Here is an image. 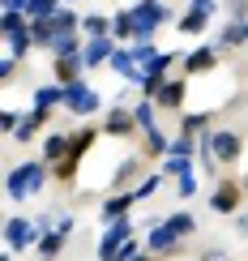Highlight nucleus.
<instances>
[{
  "instance_id": "obj_1",
  "label": "nucleus",
  "mask_w": 248,
  "mask_h": 261,
  "mask_svg": "<svg viewBox=\"0 0 248 261\" xmlns=\"http://www.w3.org/2000/svg\"><path fill=\"white\" fill-rule=\"evenodd\" d=\"M47 176H51V163L47 159H30V163H17V167L9 171L5 189H9L13 201H26L30 193H39L43 184H47Z\"/></svg>"
},
{
  "instance_id": "obj_2",
  "label": "nucleus",
  "mask_w": 248,
  "mask_h": 261,
  "mask_svg": "<svg viewBox=\"0 0 248 261\" xmlns=\"http://www.w3.org/2000/svg\"><path fill=\"white\" fill-rule=\"evenodd\" d=\"M43 240V227L35 219H21V214H13V219L5 223V244L13 248V253H21V248H39Z\"/></svg>"
},
{
  "instance_id": "obj_3",
  "label": "nucleus",
  "mask_w": 248,
  "mask_h": 261,
  "mask_svg": "<svg viewBox=\"0 0 248 261\" xmlns=\"http://www.w3.org/2000/svg\"><path fill=\"white\" fill-rule=\"evenodd\" d=\"M244 197H248V193H244L240 180H218V184H214V193H210V210L214 214H231V219H235V210H240Z\"/></svg>"
},
{
  "instance_id": "obj_4",
  "label": "nucleus",
  "mask_w": 248,
  "mask_h": 261,
  "mask_svg": "<svg viewBox=\"0 0 248 261\" xmlns=\"http://www.w3.org/2000/svg\"><path fill=\"white\" fill-rule=\"evenodd\" d=\"M137 112L133 107H124V103H116V107H107V116H103V133L107 137H133L137 133Z\"/></svg>"
},
{
  "instance_id": "obj_5",
  "label": "nucleus",
  "mask_w": 248,
  "mask_h": 261,
  "mask_svg": "<svg viewBox=\"0 0 248 261\" xmlns=\"http://www.w3.org/2000/svg\"><path fill=\"white\" fill-rule=\"evenodd\" d=\"M214 141V159H218V167H235V159L244 154V137L235 133V128H218V133H210Z\"/></svg>"
},
{
  "instance_id": "obj_6",
  "label": "nucleus",
  "mask_w": 248,
  "mask_h": 261,
  "mask_svg": "<svg viewBox=\"0 0 248 261\" xmlns=\"http://www.w3.org/2000/svg\"><path fill=\"white\" fill-rule=\"evenodd\" d=\"M64 112H73V116H94V112H99V94H94L86 82L64 86Z\"/></svg>"
},
{
  "instance_id": "obj_7",
  "label": "nucleus",
  "mask_w": 248,
  "mask_h": 261,
  "mask_svg": "<svg viewBox=\"0 0 248 261\" xmlns=\"http://www.w3.org/2000/svg\"><path fill=\"white\" fill-rule=\"evenodd\" d=\"M180 248H184V236H176V231H171V227H167V219H163V223L154 227V231L146 236V253H154V257H176Z\"/></svg>"
},
{
  "instance_id": "obj_8",
  "label": "nucleus",
  "mask_w": 248,
  "mask_h": 261,
  "mask_svg": "<svg viewBox=\"0 0 248 261\" xmlns=\"http://www.w3.org/2000/svg\"><path fill=\"white\" fill-rule=\"evenodd\" d=\"M133 236V219H116L107 223V231L99 236V261H112L116 253H120V244Z\"/></svg>"
},
{
  "instance_id": "obj_9",
  "label": "nucleus",
  "mask_w": 248,
  "mask_h": 261,
  "mask_svg": "<svg viewBox=\"0 0 248 261\" xmlns=\"http://www.w3.org/2000/svg\"><path fill=\"white\" fill-rule=\"evenodd\" d=\"M133 201H137V193H133V189H116L112 197H107V201L99 205V223L107 227V223H116V219H128Z\"/></svg>"
},
{
  "instance_id": "obj_10",
  "label": "nucleus",
  "mask_w": 248,
  "mask_h": 261,
  "mask_svg": "<svg viewBox=\"0 0 248 261\" xmlns=\"http://www.w3.org/2000/svg\"><path fill=\"white\" fill-rule=\"evenodd\" d=\"M184 94H188L184 77H167L163 90L154 94V107H158V112H180V107H184Z\"/></svg>"
},
{
  "instance_id": "obj_11",
  "label": "nucleus",
  "mask_w": 248,
  "mask_h": 261,
  "mask_svg": "<svg viewBox=\"0 0 248 261\" xmlns=\"http://www.w3.org/2000/svg\"><path fill=\"white\" fill-rule=\"evenodd\" d=\"M112 56H116V35L90 39V43H86V51H81L86 69H99V64H112Z\"/></svg>"
},
{
  "instance_id": "obj_12",
  "label": "nucleus",
  "mask_w": 248,
  "mask_h": 261,
  "mask_svg": "<svg viewBox=\"0 0 248 261\" xmlns=\"http://www.w3.org/2000/svg\"><path fill=\"white\" fill-rule=\"evenodd\" d=\"M218 69V51L214 47H197V51H188L184 56V73L188 77H197V73H214Z\"/></svg>"
},
{
  "instance_id": "obj_13",
  "label": "nucleus",
  "mask_w": 248,
  "mask_h": 261,
  "mask_svg": "<svg viewBox=\"0 0 248 261\" xmlns=\"http://www.w3.org/2000/svg\"><path fill=\"white\" fill-rule=\"evenodd\" d=\"M81 69H86V60H81V56H56V64H51V73H56V82H60V86L81 82Z\"/></svg>"
},
{
  "instance_id": "obj_14",
  "label": "nucleus",
  "mask_w": 248,
  "mask_h": 261,
  "mask_svg": "<svg viewBox=\"0 0 248 261\" xmlns=\"http://www.w3.org/2000/svg\"><path fill=\"white\" fill-rule=\"evenodd\" d=\"M133 184H142V159H137V154H128L120 167H116L112 189H133Z\"/></svg>"
},
{
  "instance_id": "obj_15",
  "label": "nucleus",
  "mask_w": 248,
  "mask_h": 261,
  "mask_svg": "<svg viewBox=\"0 0 248 261\" xmlns=\"http://www.w3.org/2000/svg\"><path fill=\"white\" fill-rule=\"evenodd\" d=\"M43 124H47V112H43V107L26 112V116H21V124H17V133H13V141H21V146H26V141H35Z\"/></svg>"
},
{
  "instance_id": "obj_16",
  "label": "nucleus",
  "mask_w": 248,
  "mask_h": 261,
  "mask_svg": "<svg viewBox=\"0 0 248 261\" xmlns=\"http://www.w3.org/2000/svg\"><path fill=\"white\" fill-rule=\"evenodd\" d=\"M69 146H73V133H47V137H43V159L60 163L64 154H69Z\"/></svg>"
},
{
  "instance_id": "obj_17",
  "label": "nucleus",
  "mask_w": 248,
  "mask_h": 261,
  "mask_svg": "<svg viewBox=\"0 0 248 261\" xmlns=\"http://www.w3.org/2000/svg\"><path fill=\"white\" fill-rule=\"evenodd\" d=\"M112 35H116V43L137 39V17H133V9H120V13L112 17Z\"/></svg>"
},
{
  "instance_id": "obj_18",
  "label": "nucleus",
  "mask_w": 248,
  "mask_h": 261,
  "mask_svg": "<svg viewBox=\"0 0 248 261\" xmlns=\"http://www.w3.org/2000/svg\"><path fill=\"white\" fill-rule=\"evenodd\" d=\"M218 47H248V21H227V30L218 35Z\"/></svg>"
},
{
  "instance_id": "obj_19",
  "label": "nucleus",
  "mask_w": 248,
  "mask_h": 261,
  "mask_svg": "<svg viewBox=\"0 0 248 261\" xmlns=\"http://www.w3.org/2000/svg\"><path fill=\"white\" fill-rule=\"evenodd\" d=\"M30 103L43 107V112H51V107H64V86H39Z\"/></svg>"
},
{
  "instance_id": "obj_20",
  "label": "nucleus",
  "mask_w": 248,
  "mask_h": 261,
  "mask_svg": "<svg viewBox=\"0 0 248 261\" xmlns=\"http://www.w3.org/2000/svg\"><path fill=\"white\" fill-rule=\"evenodd\" d=\"M64 240H69L64 231H43V240H39L35 253H39L43 261H56V257H60V248H64Z\"/></svg>"
},
{
  "instance_id": "obj_21",
  "label": "nucleus",
  "mask_w": 248,
  "mask_h": 261,
  "mask_svg": "<svg viewBox=\"0 0 248 261\" xmlns=\"http://www.w3.org/2000/svg\"><path fill=\"white\" fill-rule=\"evenodd\" d=\"M51 51H56V56H81V43H77V30H69V35H56L51 39Z\"/></svg>"
},
{
  "instance_id": "obj_22",
  "label": "nucleus",
  "mask_w": 248,
  "mask_h": 261,
  "mask_svg": "<svg viewBox=\"0 0 248 261\" xmlns=\"http://www.w3.org/2000/svg\"><path fill=\"white\" fill-rule=\"evenodd\" d=\"M176 60H180V51H158V56L146 64V77H158V82H167V64H176Z\"/></svg>"
},
{
  "instance_id": "obj_23",
  "label": "nucleus",
  "mask_w": 248,
  "mask_h": 261,
  "mask_svg": "<svg viewBox=\"0 0 248 261\" xmlns=\"http://www.w3.org/2000/svg\"><path fill=\"white\" fill-rule=\"evenodd\" d=\"M30 35H35V47H51V39H56L51 17H35V21H30Z\"/></svg>"
},
{
  "instance_id": "obj_24",
  "label": "nucleus",
  "mask_w": 248,
  "mask_h": 261,
  "mask_svg": "<svg viewBox=\"0 0 248 261\" xmlns=\"http://www.w3.org/2000/svg\"><path fill=\"white\" fill-rule=\"evenodd\" d=\"M81 30L90 39H103V35H112V17H103V13H90V17H81Z\"/></svg>"
},
{
  "instance_id": "obj_25",
  "label": "nucleus",
  "mask_w": 248,
  "mask_h": 261,
  "mask_svg": "<svg viewBox=\"0 0 248 261\" xmlns=\"http://www.w3.org/2000/svg\"><path fill=\"white\" fill-rule=\"evenodd\" d=\"M51 26H56V35H69V30L81 26V17L73 13V9H56V13H51Z\"/></svg>"
},
{
  "instance_id": "obj_26",
  "label": "nucleus",
  "mask_w": 248,
  "mask_h": 261,
  "mask_svg": "<svg viewBox=\"0 0 248 261\" xmlns=\"http://www.w3.org/2000/svg\"><path fill=\"white\" fill-rule=\"evenodd\" d=\"M206 128H210V112H192V116H184L180 133H188V137H201Z\"/></svg>"
},
{
  "instance_id": "obj_27",
  "label": "nucleus",
  "mask_w": 248,
  "mask_h": 261,
  "mask_svg": "<svg viewBox=\"0 0 248 261\" xmlns=\"http://www.w3.org/2000/svg\"><path fill=\"white\" fill-rule=\"evenodd\" d=\"M192 167H197V163H192V159H180V154H167V159H163V176H176V180L188 176Z\"/></svg>"
},
{
  "instance_id": "obj_28",
  "label": "nucleus",
  "mask_w": 248,
  "mask_h": 261,
  "mask_svg": "<svg viewBox=\"0 0 248 261\" xmlns=\"http://www.w3.org/2000/svg\"><path fill=\"white\" fill-rule=\"evenodd\" d=\"M167 227L176 236H192L197 231V219H192V214H167Z\"/></svg>"
},
{
  "instance_id": "obj_29",
  "label": "nucleus",
  "mask_w": 248,
  "mask_h": 261,
  "mask_svg": "<svg viewBox=\"0 0 248 261\" xmlns=\"http://www.w3.org/2000/svg\"><path fill=\"white\" fill-rule=\"evenodd\" d=\"M142 137H146V154H167L171 141L163 137V128H150V133H142Z\"/></svg>"
},
{
  "instance_id": "obj_30",
  "label": "nucleus",
  "mask_w": 248,
  "mask_h": 261,
  "mask_svg": "<svg viewBox=\"0 0 248 261\" xmlns=\"http://www.w3.org/2000/svg\"><path fill=\"white\" fill-rule=\"evenodd\" d=\"M56 9H60V0H30V5H26V17H30V21H35V17H51Z\"/></svg>"
},
{
  "instance_id": "obj_31",
  "label": "nucleus",
  "mask_w": 248,
  "mask_h": 261,
  "mask_svg": "<svg viewBox=\"0 0 248 261\" xmlns=\"http://www.w3.org/2000/svg\"><path fill=\"white\" fill-rule=\"evenodd\" d=\"M192 150H197V137H188V133H180L176 141L167 146V154H180V159H192Z\"/></svg>"
},
{
  "instance_id": "obj_32",
  "label": "nucleus",
  "mask_w": 248,
  "mask_h": 261,
  "mask_svg": "<svg viewBox=\"0 0 248 261\" xmlns=\"http://www.w3.org/2000/svg\"><path fill=\"white\" fill-rule=\"evenodd\" d=\"M133 112H137V124H142V133L158 128V124H154V103H133Z\"/></svg>"
},
{
  "instance_id": "obj_33",
  "label": "nucleus",
  "mask_w": 248,
  "mask_h": 261,
  "mask_svg": "<svg viewBox=\"0 0 248 261\" xmlns=\"http://www.w3.org/2000/svg\"><path fill=\"white\" fill-rule=\"evenodd\" d=\"M137 257H142V244H137V236H128V240L120 244V253H116L112 261H137Z\"/></svg>"
},
{
  "instance_id": "obj_34",
  "label": "nucleus",
  "mask_w": 248,
  "mask_h": 261,
  "mask_svg": "<svg viewBox=\"0 0 248 261\" xmlns=\"http://www.w3.org/2000/svg\"><path fill=\"white\" fill-rule=\"evenodd\" d=\"M128 51H133V60L142 64V69H146V64H150V60L158 56V51H154V43H133V47H128Z\"/></svg>"
},
{
  "instance_id": "obj_35",
  "label": "nucleus",
  "mask_w": 248,
  "mask_h": 261,
  "mask_svg": "<svg viewBox=\"0 0 248 261\" xmlns=\"http://www.w3.org/2000/svg\"><path fill=\"white\" fill-rule=\"evenodd\" d=\"M223 5H227L231 21H248V0H223Z\"/></svg>"
},
{
  "instance_id": "obj_36",
  "label": "nucleus",
  "mask_w": 248,
  "mask_h": 261,
  "mask_svg": "<svg viewBox=\"0 0 248 261\" xmlns=\"http://www.w3.org/2000/svg\"><path fill=\"white\" fill-rule=\"evenodd\" d=\"M154 189H158V176H146V180L137 184L133 193H137V201H142V197H150V193H154Z\"/></svg>"
},
{
  "instance_id": "obj_37",
  "label": "nucleus",
  "mask_w": 248,
  "mask_h": 261,
  "mask_svg": "<svg viewBox=\"0 0 248 261\" xmlns=\"http://www.w3.org/2000/svg\"><path fill=\"white\" fill-rule=\"evenodd\" d=\"M192 193H197V176L188 171V176H180V197H192Z\"/></svg>"
},
{
  "instance_id": "obj_38",
  "label": "nucleus",
  "mask_w": 248,
  "mask_h": 261,
  "mask_svg": "<svg viewBox=\"0 0 248 261\" xmlns=\"http://www.w3.org/2000/svg\"><path fill=\"white\" fill-rule=\"evenodd\" d=\"M13 73H17V60L5 56V64H0V82H13Z\"/></svg>"
},
{
  "instance_id": "obj_39",
  "label": "nucleus",
  "mask_w": 248,
  "mask_h": 261,
  "mask_svg": "<svg viewBox=\"0 0 248 261\" xmlns=\"http://www.w3.org/2000/svg\"><path fill=\"white\" fill-rule=\"evenodd\" d=\"M0 124H5L9 133H17V124H21V116H17V112H5V116H0Z\"/></svg>"
},
{
  "instance_id": "obj_40",
  "label": "nucleus",
  "mask_w": 248,
  "mask_h": 261,
  "mask_svg": "<svg viewBox=\"0 0 248 261\" xmlns=\"http://www.w3.org/2000/svg\"><path fill=\"white\" fill-rule=\"evenodd\" d=\"M197 261H231V257H227V248H210V253H201Z\"/></svg>"
},
{
  "instance_id": "obj_41",
  "label": "nucleus",
  "mask_w": 248,
  "mask_h": 261,
  "mask_svg": "<svg viewBox=\"0 0 248 261\" xmlns=\"http://www.w3.org/2000/svg\"><path fill=\"white\" fill-rule=\"evenodd\" d=\"M30 0H5V13H26Z\"/></svg>"
},
{
  "instance_id": "obj_42",
  "label": "nucleus",
  "mask_w": 248,
  "mask_h": 261,
  "mask_svg": "<svg viewBox=\"0 0 248 261\" xmlns=\"http://www.w3.org/2000/svg\"><path fill=\"white\" fill-rule=\"evenodd\" d=\"M235 231H240L244 240H248V214H235Z\"/></svg>"
},
{
  "instance_id": "obj_43",
  "label": "nucleus",
  "mask_w": 248,
  "mask_h": 261,
  "mask_svg": "<svg viewBox=\"0 0 248 261\" xmlns=\"http://www.w3.org/2000/svg\"><path fill=\"white\" fill-rule=\"evenodd\" d=\"M137 261H154V253H142V257H137Z\"/></svg>"
},
{
  "instance_id": "obj_44",
  "label": "nucleus",
  "mask_w": 248,
  "mask_h": 261,
  "mask_svg": "<svg viewBox=\"0 0 248 261\" xmlns=\"http://www.w3.org/2000/svg\"><path fill=\"white\" fill-rule=\"evenodd\" d=\"M244 193H248V176H244Z\"/></svg>"
},
{
  "instance_id": "obj_45",
  "label": "nucleus",
  "mask_w": 248,
  "mask_h": 261,
  "mask_svg": "<svg viewBox=\"0 0 248 261\" xmlns=\"http://www.w3.org/2000/svg\"><path fill=\"white\" fill-rule=\"evenodd\" d=\"M188 5H192V0H188Z\"/></svg>"
}]
</instances>
